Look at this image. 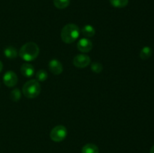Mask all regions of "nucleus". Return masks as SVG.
<instances>
[{"mask_svg": "<svg viewBox=\"0 0 154 153\" xmlns=\"http://www.w3.org/2000/svg\"><path fill=\"white\" fill-rule=\"evenodd\" d=\"M38 46L34 42H28L23 45L19 51V56L23 60L26 62L34 61L39 55Z\"/></svg>", "mask_w": 154, "mask_h": 153, "instance_id": "f257e3e1", "label": "nucleus"}, {"mask_svg": "<svg viewBox=\"0 0 154 153\" xmlns=\"http://www.w3.org/2000/svg\"><path fill=\"white\" fill-rule=\"evenodd\" d=\"M80 35L79 27L74 23H69L65 26L61 32V38L63 42L71 44L75 42Z\"/></svg>", "mask_w": 154, "mask_h": 153, "instance_id": "f03ea898", "label": "nucleus"}, {"mask_svg": "<svg viewBox=\"0 0 154 153\" xmlns=\"http://www.w3.org/2000/svg\"><path fill=\"white\" fill-rule=\"evenodd\" d=\"M41 92V85L37 80H30L23 86V94L27 98H35Z\"/></svg>", "mask_w": 154, "mask_h": 153, "instance_id": "7ed1b4c3", "label": "nucleus"}, {"mask_svg": "<svg viewBox=\"0 0 154 153\" xmlns=\"http://www.w3.org/2000/svg\"><path fill=\"white\" fill-rule=\"evenodd\" d=\"M66 136H67V129L65 126L61 125V124L55 126L51 130V134H50L51 139L56 142L64 140Z\"/></svg>", "mask_w": 154, "mask_h": 153, "instance_id": "20e7f679", "label": "nucleus"}, {"mask_svg": "<svg viewBox=\"0 0 154 153\" xmlns=\"http://www.w3.org/2000/svg\"><path fill=\"white\" fill-rule=\"evenodd\" d=\"M91 62L90 56L84 54H78L75 56L73 58V64L75 67L79 68H84L87 67Z\"/></svg>", "mask_w": 154, "mask_h": 153, "instance_id": "39448f33", "label": "nucleus"}, {"mask_svg": "<svg viewBox=\"0 0 154 153\" xmlns=\"http://www.w3.org/2000/svg\"><path fill=\"white\" fill-rule=\"evenodd\" d=\"M18 81L17 76L12 70H8L3 76V82L8 87H14Z\"/></svg>", "mask_w": 154, "mask_h": 153, "instance_id": "423d86ee", "label": "nucleus"}, {"mask_svg": "<svg viewBox=\"0 0 154 153\" xmlns=\"http://www.w3.org/2000/svg\"><path fill=\"white\" fill-rule=\"evenodd\" d=\"M77 48L81 52H88L93 49V43L87 38H84L78 40Z\"/></svg>", "mask_w": 154, "mask_h": 153, "instance_id": "0eeeda50", "label": "nucleus"}, {"mask_svg": "<svg viewBox=\"0 0 154 153\" xmlns=\"http://www.w3.org/2000/svg\"><path fill=\"white\" fill-rule=\"evenodd\" d=\"M48 68H49V70H51V73L54 74V75L60 74L63 70L62 63L56 58H54V59L50 61L49 64H48Z\"/></svg>", "mask_w": 154, "mask_h": 153, "instance_id": "6e6552de", "label": "nucleus"}, {"mask_svg": "<svg viewBox=\"0 0 154 153\" xmlns=\"http://www.w3.org/2000/svg\"><path fill=\"white\" fill-rule=\"evenodd\" d=\"M20 72L25 77H32L35 74V68L32 64L25 63L21 66Z\"/></svg>", "mask_w": 154, "mask_h": 153, "instance_id": "1a4fd4ad", "label": "nucleus"}, {"mask_svg": "<svg viewBox=\"0 0 154 153\" xmlns=\"http://www.w3.org/2000/svg\"><path fill=\"white\" fill-rule=\"evenodd\" d=\"M17 50L15 47L12 46H6L4 50V54L9 59H14L17 56Z\"/></svg>", "mask_w": 154, "mask_h": 153, "instance_id": "9d476101", "label": "nucleus"}, {"mask_svg": "<svg viewBox=\"0 0 154 153\" xmlns=\"http://www.w3.org/2000/svg\"><path fill=\"white\" fill-rule=\"evenodd\" d=\"M81 153H99V148L93 143H87L82 147Z\"/></svg>", "mask_w": 154, "mask_h": 153, "instance_id": "9b49d317", "label": "nucleus"}, {"mask_svg": "<svg viewBox=\"0 0 154 153\" xmlns=\"http://www.w3.org/2000/svg\"><path fill=\"white\" fill-rule=\"evenodd\" d=\"M81 32H82V34L85 37L91 38L95 35V34H96V30H95L94 27L93 26L86 25L81 29Z\"/></svg>", "mask_w": 154, "mask_h": 153, "instance_id": "f8f14e48", "label": "nucleus"}, {"mask_svg": "<svg viewBox=\"0 0 154 153\" xmlns=\"http://www.w3.org/2000/svg\"><path fill=\"white\" fill-rule=\"evenodd\" d=\"M152 52H153V50L150 46H144L140 52V57L143 60L148 59L152 56Z\"/></svg>", "mask_w": 154, "mask_h": 153, "instance_id": "ddd939ff", "label": "nucleus"}, {"mask_svg": "<svg viewBox=\"0 0 154 153\" xmlns=\"http://www.w3.org/2000/svg\"><path fill=\"white\" fill-rule=\"evenodd\" d=\"M111 5L117 8H125L129 3V0H109Z\"/></svg>", "mask_w": 154, "mask_h": 153, "instance_id": "4468645a", "label": "nucleus"}, {"mask_svg": "<svg viewBox=\"0 0 154 153\" xmlns=\"http://www.w3.org/2000/svg\"><path fill=\"white\" fill-rule=\"evenodd\" d=\"M70 4V0H54V4L57 8L65 9Z\"/></svg>", "mask_w": 154, "mask_h": 153, "instance_id": "2eb2a0df", "label": "nucleus"}, {"mask_svg": "<svg viewBox=\"0 0 154 153\" xmlns=\"http://www.w3.org/2000/svg\"><path fill=\"white\" fill-rule=\"evenodd\" d=\"M21 98V92L19 88H14L11 91L10 94V98L13 101L17 102L19 101L20 99Z\"/></svg>", "mask_w": 154, "mask_h": 153, "instance_id": "dca6fc26", "label": "nucleus"}, {"mask_svg": "<svg viewBox=\"0 0 154 153\" xmlns=\"http://www.w3.org/2000/svg\"><path fill=\"white\" fill-rule=\"evenodd\" d=\"M48 79V73L45 70H39L36 73V80L38 82H44Z\"/></svg>", "mask_w": 154, "mask_h": 153, "instance_id": "f3484780", "label": "nucleus"}, {"mask_svg": "<svg viewBox=\"0 0 154 153\" xmlns=\"http://www.w3.org/2000/svg\"><path fill=\"white\" fill-rule=\"evenodd\" d=\"M91 70H93L94 73L99 74L103 70V67H102V64L101 63L99 62H93L91 64Z\"/></svg>", "mask_w": 154, "mask_h": 153, "instance_id": "a211bd4d", "label": "nucleus"}, {"mask_svg": "<svg viewBox=\"0 0 154 153\" xmlns=\"http://www.w3.org/2000/svg\"><path fill=\"white\" fill-rule=\"evenodd\" d=\"M2 68H3L2 62L0 61V73H1V71H2Z\"/></svg>", "mask_w": 154, "mask_h": 153, "instance_id": "6ab92c4d", "label": "nucleus"}, {"mask_svg": "<svg viewBox=\"0 0 154 153\" xmlns=\"http://www.w3.org/2000/svg\"><path fill=\"white\" fill-rule=\"evenodd\" d=\"M150 153H154V145L153 146H152L151 149H150Z\"/></svg>", "mask_w": 154, "mask_h": 153, "instance_id": "aec40b11", "label": "nucleus"}]
</instances>
